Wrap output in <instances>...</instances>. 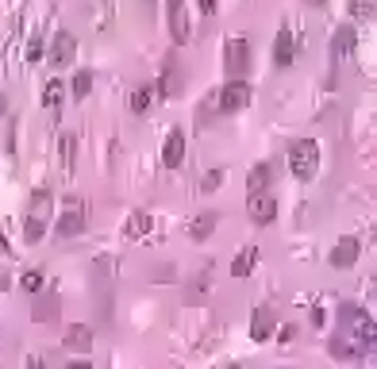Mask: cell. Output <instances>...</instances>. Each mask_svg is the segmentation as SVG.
Listing matches in <instances>:
<instances>
[{"label":"cell","mask_w":377,"mask_h":369,"mask_svg":"<svg viewBox=\"0 0 377 369\" xmlns=\"http://www.w3.org/2000/svg\"><path fill=\"white\" fill-rule=\"evenodd\" d=\"M50 215H54V196L50 189H39V193H31V204H27V215H23V239L27 243H39L43 231H47Z\"/></svg>","instance_id":"obj_1"},{"label":"cell","mask_w":377,"mask_h":369,"mask_svg":"<svg viewBox=\"0 0 377 369\" xmlns=\"http://www.w3.org/2000/svg\"><path fill=\"white\" fill-rule=\"evenodd\" d=\"M289 169L297 181H312L319 169V143L316 139H297L289 146Z\"/></svg>","instance_id":"obj_2"},{"label":"cell","mask_w":377,"mask_h":369,"mask_svg":"<svg viewBox=\"0 0 377 369\" xmlns=\"http://www.w3.org/2000/svg\"><path fill=\"white\" fill-rule=\"evenodd\" d=\"M85 227H89L85 200H81V196H69V200H66V212L58 215L54 231H58V239H78V235H85Z\"/></svg>","instance_id":"obj_3"},{"label":"cell","mask_w":377,"mask_h":369,"mask_svg":"<svg viewBox=\"0 0 377 369\" xmlns=\"http://www.w3.org/2000/svg\"><path fill=\"white\" fill-rule=\"evenodd\" d=\"M251 100H254L251 85H247L242 78H231L220 93H216V112H227V116H231V112H242Z\"/></svg>","instance_id":"obj_4"},{"label":"cell","mask_w":377,"mask_h":369,"mask_svg":"<svg viewBox=\"0 0 377 369\" xmlns=\"http://www.w3.org/2000/svg\"><path fill=\"white\" fill-rule=\"evenodd\" d=\"M223 66H227V73H231V78H242V73H247V66H251V43L239 39V35L223 43Z\"/></svg>","instance_id":"obj_5"},{"label":"cell","mask_w":377,"mask_h":369,"mask_svg":"<svg viewBox=\"0 0 377 369\" xmlns=\"http://www.w3.org/2000/svg\"><path fill=\"white\" fill-rule=\"evenodd\" d=\"M247 215H251L254 227L273 224V215H277V200H273V193H251L247 196Z\"/></svg>","instance_id":"obj_6"},{"label":"cell","mask_w":377,"mask_h":369,"mask_svg":"<svg viewBox=\"0 0 377 369\" xmlns=\"http://www.w3.org/2000/svg\"><path fill=\"white\" fill-rule=\"evenodd\" d=\"M73 58H78V39H73V31H58L54 39H50V66H73Z\"/></svg>","instance_id":"obj_7"},{"label":"cell","mask_w":377,"mask_h":369,"mask_svg":"<svg viewBox=\"0 0 377 369\" xmlns=\"http://www.w3.org/2000/svg\"><path fill=\"white\" fill-rule=\"evenodd\" d=\"M165 23H170V39L177 47L189 43V12H185V0H165Z\"/></svg>","instance_id":"obj_8"},{"label":"cell","mask_w":377,"mask_h":369,"mask_svg":"<svg viewBox=\"0 0 377 369\" xmlns=\"http://www.w3.org/2000/svg\"><path fill=\"white\" fill-rule=\"evenodd\" d=\"M354 47H358V31L350 27V23H343V27H335V35H331V43H328V54H331V62H347L350 54H354Z\"/></svg>","instance_id":"obj_9"},{"label":"cell","mask_w":377,"mask_h":369,"mask_svg":"<svg viewBox=\"0 0 377 369\" xmlns=\"http://www.w3.org/2000/svg\"><path fill=\"white\" fill-rule=\"evenodd\" d=\"M181 88H185V73L177 69V62H174V58H165L162 81L155 85V93H158L162 100H174V97H181Z\"/></svg>","instance_id":"obj_10"},{"label":"cell","mask_w":377,"mask_h":369,"mask_svg":"<svg viewBox=\"0 0 377 369\" xmlns=\"http://www.w3.org/2000/svg\"><path fill=\"white\" fill-rule=\"evenodd\" d=\"M293 58H297V43H293V27L289 23H281L277 39H273V66L277 69H289Z\"/></svg>","instance_id":"obj_11"},{"label":"cell","mask_w":377,"mask_h":369,"mask_svg":"<svg viewBox=\"0 0 377 369\" xmlns=\"http://www.w3.org/2000/svg\"><path fill=\"white\" fill-rule=\"evenodd\" d=\"M273 327H277L273 308H270V304H258V308H254V320H251V339L254 342H270L273 339Z\"/></svg>","instance_id":"obj_12"},{"label":"cell","mask_w":377,"mask_h":369,"mask_svg":"<svg viewBox=\"0 0 377 369\" xmlns=\"http://www.w3.org/2000/svg\"><path fill=\"white\" fill-rule=\"evenodd\" d=\"M358 254H362V243H358L354 235H343L335 243V250H331V265H335V270H350V265L358 262Z\"/></svg>","instance_id":"obj_13"},{"label":"cell","mask_w":377,"mask_h":369,"mask_svg":"<svg viewBox=\"0 0 377 369\" xmlns=\"http://www.w3.org/2000/svg\"><path fill=\"white\" fill-rule=\"evenodd\" d=\"M181 162H185V131L174 127V131L165 135V146H162V165L165 169H181Z\"/></svg>","instance_id":"obj_14"},{"label":"cell","mask_w":377,"mask_h":369,"mask_svg":"<svg viewBox=\"0 0 377 369\" xmlns=\"http://www.w3.org/2000/svg\"><path fill=\"white\" fill-rule=\"evenodd\" d=\"M270 184H273V165L258 162L251 169V177H247V193H270Z\"/></svg>","instance_id":"obj_15"},{"label":"cell","mask_w":377,"mask_h":369,"mask_svg":"<svg viewBox=\"0 0 377 369\" xmlns=\"http://www.w3.org/2000/svg\"><path fill=\"white\" fill-rule=\"evenodd\" d=\"M216 224H220V215H216V212H201V215H193V224H189V239H196V243L212 239Z\"/></svg>","instance_id":"obj_16"},{"label":"cell","mask_w":377,"mask_h":369,"mask_svg":"<svg viewBox=\"0 0 377 369\" xmlns=\"http://www.w3.org/2000/svg\"><path fill=\"white\" fill-rule=\"evenodd\" d=\"M89 346H93V331H89L85 323H73V327L66 331V350H73V354H89Z\"/></svg>","instance_id":"obj_17"},{"label":"cell","mask_w":377,"mask_h":369,"mask_svg":"<svg viewBox=\"0 0 377 369\" xmlns=\"http://www.w3.org/2000/svg\"><path fill=\"white\" fill-rule=\"evenodd\" d=\"M150 227H155V219H150L146 212H131V215H127V227H124V235L131 239V243H135V239L150 235Z\"/></svg>","instance_id":"obj_18"},{"label":"cell","mask_w":377,"mask_h":369,"mask_svg":"<svg viewBox=\"0 0 377 369\" xmlns=\"http://www.w3.org/2000/svg\"><path fill=\"white\" fill-rule=\"evenodd\" d=\"M254 262H258V246H242L231 262V277H251Z\"/></svg>","instance_id":"obj_19"},{"label":"cell","mask_w":377,"mask_h":369,"mask_svg":"<svg viewBox=\"0 0 377 369\" xmlns=\"http://www.w3.org/2000/svg\"><path fill=\"white\" fill-rule=\"evenodd\" d=\"M150 104H155V85H139L135 93H131V112H135V116H146Z\"/></svg>","instance_id":"obj_20"},{"label":"cell","mask_w":377,"mask_h":369,"mask_svg":"<svg viewBox=\"0 0 377 369\" xmlns=\"http://www.w3.org/2000/svg\"><path fill=\"white\" fill-rule=\"evenodd\" d=\"M69 93H73V100H85L89 93H93V73H89V69H78L73 81H69Z\"/></svg>","instance_id":"obj_21"},{"label":"cell","mask_w":377,"mask_h":369,"mask_svg":"<svg viewBox=\"0 0 377 369\" xmlns=\"http://www.w3.org/2000/svg\"><path fill=\"white\" fill-rule=\"evenodd\" d=\"M62 97H66V81H62V78H54V81L43 85V104H47V108H58Z\"/></svg>","instance_id":"obj_22"},{"label":"cell","mask_w":377,"mask_h":369,"mask_svg":"<svg viewBox=\"0 0 377 369\" xmlns=\"http://www.w3.org/2000/svg\"><path fill=\"white\" fill-rule=\"evenodd\" d=\"M328 350L335 354V358H354V354H358V346L350 342V335H335V339L328 342Z\"/></svg>","instance_id":"obj_23"},{"label":"cell","mask_w":377,"mask_h":369,"mask_svg":"<svg viewBox=\"0 0 377 369\" xmlns=\"http://www.w3.org/2000/svg\"><path fill=\"white\" fill-rule=\"evenodd\" d=\"M374 12H377V0H350V16L354 20H374Z\"/></svg>","instance_id":"obj_24"},{"label":"cell","mask_w":377,"mask_h":369,"mask_svg":"<svg viewBox=\"0 0 377 369\" xmlns=\"http://www.w3.org/2000/svg\"><path fill=\"white\" fill-rule=\"evenodd\" d=\"M20 285H23L27 292H39L43 285H47V273H43V270H27V273L20 277Z\"/></svg>","instance_id":"obj_25"},{"label":"cell","mask_w":377,"mask_h":369,"mask_svg":"<svg viewBox=\"0 0 377 369\" xmlns=\"http://www.w3.org/2000/svg\"><path fill=\"white\" fill-rule=\"evenodd\" d=\"M54 308H58V296H43V300L35 304V320H39V323H47L50 316H54Z\"/></svg>","instance_id":"obj_26"},{"label":"cell","mask_w":377,"mask_h":369,"mask_svg":"<svg viewBox=\"0 0 377 369\" xmlns=\"http://www.w3.org/2000/svg\"><path fill=\"white\" fill-rule=\"evenodd\" d=\"M223 177H227L223 169H208V174L201 177V193H216V189L223 184Z\"/></svg>","instance_id":"obj_27"},{"label":"cell","mask_w":377,"mask_h":369,"mask_svg":"<svg viewBox=\"0 0 377 369\" xmlns=\"http://www.w3.org/2000/svg\"><path fill=\"white\" fill-rule=\"evenodd\" d=\"M73 146H78V139L62 135V165H66V174H73Z\"/></svg>","instance_id":"obj_28"},{"label":"cell","mask_w":377,"mask_h":369,"mask_svg":"<svg viewBox=\"0 0 377 369\" xmlns=\"http://www.w3.org/2000/svg\"><path fill=\"white\" fill-rule=\"evenodd\" d=\"M39 58H43V39L35 35V39L27 43V62H39Z\"/></svg>","instance_id":"obj_29"},{"label":"cell","mask_w":377,"mask_h":369,"mask_svg":"<svg viewBox=\"0 0 377 369\" xmlns=\"http://www.w3.org/2000/svg\"><path fill=\"white\" fill-rule=\"evenodd\" d=\"M216 4H220V0H201V12H204V16H212Z\"/></svg>","instance_id":"obj_30"},{"label":"cell","mask_w":377,"mask_h":369,"mask_svg":"<svg viewBox=\"0 0 377 369\" xmlns=\"http://www.w3.org/2000/svg\"><path fill=\"white\" fill-rule=\"evenodd\" d=\"M27 369H47V366H43V358H27Z\"/></svg>","instance_id":"obj_31"},{"label":"cell","mask_w":377,"mask_h":369,"mask_svg":"<svg viewBox=\"0 0 377 369\" xmlns=\"http://www.w3.org/2000/svg\"><path fill=\"white\" fill-rule=\"evenodd\" d=\"M66 369H93L89 361H73V366H66Z\"/></svg>","instance_id":"obj_32"},{"label":"cell","mask_w":377,"mask_h":369,"mask_svg":"<svg viewBox=\"0 0 377 369\" xmlns=\"http://www.w3.org/2000/svg\"><path fill=\"white\" fill-rule=\"evenodd\" d=\"M304 4H312V8H323V4H328V0H304Z\"/></svg>","instance_id":"obj_33"},{"label":"cell","mask_w":377,"mask_h":369,"mask_svg":"<svg viewBox=\"0 0 377 369\" xmlns=\"http://www.w3.org/2000/svg\"><path fill=\"white\" fill-rule=\"evenodd\" d=\"M220 369H242V366H239V361H227V366H220Z\"/></svg>","instance_id":"obj_34"}]
</instances>
